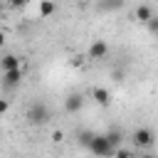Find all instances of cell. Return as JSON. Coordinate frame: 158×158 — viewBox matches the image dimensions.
I'll return each instance as SVG.
<instances>
[{
  "instance_id": "obj_1",
  "label": "cell",
  "mask_w": 158,
  "mask_h": 158,
  "mask_svg": "<svg viewBox=\"0 0 158 158\" xmlns=\"http://www.w3.org/2000/svg\"><path fill=\"white\" fill-rule=\"evenodd\" d=\"M27 121H30L32 126H44V123H49V121H52L49 106H47L44 101H35V104L27 109Z\"/></svg>"
},
{
  "instance_id": "obj_2",
  "label": "cell",
  "mask_w": 158,
  "mask_h": 158,
  "mask_svg": "<svg viewBox=\"0 0 158 158\" xmlns=\"http://www.w3.org/2000/svg\"><path fill=\"white\" fill-rule=\"evenodd\" d=\"M89 151H91L96 158H114V153H116L118 148H114V143L109 141L106 133H96L94 141H91V146H89Z\"/></svg>"
},
{
  "instance_id": "obj_3",
  "label": "cell",
  "mask_w": 158,
  "mask_h": 158,
  "mask_svg": "<svg viewBox=\"0 0 158 158\" xmlns=\"http://www.w3.org/2000/svg\"><path fill=\"white\" fill-rule=\"evenodd\" d=\"M133 143L138 146V148H151L153 146V141H156V133H153V128H148V126H141V128H136L133 131Z\"/></svg>"
},
{
  "instance_id": "obj_4",
  "label": "cell",
  "mask_w": 158,
  "mask_h": 158,
  "mask_svg": "<svg viewBox=\"0 0 158 158\" xmlns=\"http://www.w3.org/2000/svg\"><path fill=\"white\" fill-rule=\"evenodd\" d=\"M86 54H89V59H96V62H99V59H104V57L109 54V44H106L104 40H94V42L89 44V52H86Z\"/></svg>"
},
{
  "instance_id": "obj_5",
  "label": "cell",
  "mask_w": 158,
  "mask_h": 158,
  "mask_svg": "<svg viewBox=\"0 0 158 158\" xmlns=\"http://www.w3.org/2000/svg\"><path fill=\"white\" fill-rule=\"evenodd\" d=\"M20 81H22V67H20V69H7V72H2V86H5V89L17 86Z\"/></svg>"
},
{
  "instance_id": "obj_6",
  "label": "cell",
  "mask_w": 158,
  "mask_h": 158,
  "mask_svg": "<svg viewBox=\"0 0 158 158\" xmlns=\"http://www.w3.org/2000/svg\"><path fill=\"white\" fill-rule=\"evenodd\" d=\"M81 106H84V96L81 94H69L64 99V111L67 114H77V111H81Z\"/></svg>"
},
{
  "instance_id": "obj_7",
  "label": "cell",
  "mask_w": 158,
  "mask_h": 158,
  "mask_svg": "<svg viewBox=\"0 0 158 158\" xmlns=\"http://www.w3.org/2000/svg\"><path fill=\"white\" fill-rule=\"evenodd\" d=\"M91 96H94V101H96L99 106H109V104H111V91L104 89V86H96V89L91 91Z\"/></svg>"
},
{
  "instance_id": "obj_8",
  "label": "cell",
  "mask_w": 158,
  "mask_h": 158,
  "mask_svg": "<svg viewBox=\"0 0 158 158\" xmlns=\"http://www.w3.org/2000/svg\"><path fill=\"white\" fill-rule=\"evenodd\" d=\"M136 20L143 22V25H148V22L153 20V10H151L148 5H138V7H136Z\"/></svg>"
},
{
  "instance_id": "obj_9",
  "label": "cell",
  "mask_w": 158,
  "mask_h": 158,
  "mask_svg": "<svg viewBox=\"0 0 158 158\" xmlns=\"http://www.w3.org/2000/svg\"><path fill=\"white\" fill-rule=\"evenodd\" d=\"M0 64H2V72H7V69H20V57L5 54V57L0 59Z\"/></svg>"
},
{
  "instance_id": "obj_10",
  "label": "cell",
  "mask_w": 158,
  "mask_h": 158,
  "mask_svg": "<svg viewBox=\"0 0 158 158\" xmlns=\"http://www.w3.org/2000/svg\"><path fill=\"white\" fill-rule=\"evenodd\" d=\"M94 136H96L94 131H79V133H77V143H79V146H84V148H89V146H91V141H94Z\"/></svg>"
},
{
  "instance_id": "obj_11",
  "label": "cell",
  "mask_w": 158,
  "mask_h": 158,
  "mask_svg": "<svg viewBox=\"0 0 158 158\" xmlns=\"http://www.w3.org/2000/svg\"><path fill=\"white\" fill-rule=\"evenodd\" d=\"M54 2L52 0H40V17H49V15H54Z\"/></svg>"
},
{
  "instance_id": "obj_12",
  "label": "cell",
  "mask_w": 158,
  "mask_h": 158,
  "mask_svg": "<svg viewBox=\"0 0 158 158\" xmlns=\"http://www.w3.org/2000/svg\"><path fill=\"white\" fill-rule=\"evenodd\" d=\"M106 136H109V141L114 143V148H121V141H123V136H121V131H109Z\"/></svg>"
},
{
  "instance_id": "obj_13",
  "label": "cell",
  "mask_w": 158,
  "mask_h": 158,
  "mask_svg": "<svg viewBox=\"0 0 158 158\" xmlns=\"http://www.w3.org/2000/svg\"><path fill=\"white\" fill-rule=\"evenodd\" d=\"M121 5H123V0H104V2H101L104 10H118Z\"/></svg>"
},
{
  "instance_id": "obj_14",
  "label": "cell",
  "mask_w": 158,
  "mask_h": 158,
  "mask_svg": "<svg viewBox=\"0 0 158 158\" xmlns=\"http://www.w3.org/2000/svg\"><path fill=\"white\" fill-rule=\"evenodd\" d=\"M114 158H136V153L128 151V148H118V151L114 153Z\"/></svg>"
},
{
  "instance_id": "obj_15",
  "label": "cell",
  "mask_w": 158,
  "mask_h": 158,
  "mask_svg": "<svg viewBox=\"0 0 158 158\" xmlns=\"http://www.w3.org/2000/svg\"><path fill=\"white\" fill-rule=\"evenodd\" d=\"M148 30H151L153 35H158V17H156V15H153V20L148 22Z\"/></svg>"
},
{
  "instance_id": "obj_16",
  "label": "cell",
  "mask_w": 158,
  "mask_h": 158,
  "mask_svg": "<svg viewBox=\"0 0 158 158\" xmlns=\"http://www.w3.org/2000/svg\"><path fill=\"white\" fill-rule=\"evenodd\" d=\"M7 5H10V7H25L27 0H7Z\"/></svg>"
},
{
  "instance_id": "obj_17",
  "label": "cell",
  "mask_w": 158,
  "mask_h": 158,
  "mask_svg": "<svg viewBox=\"0 0 158 158\" xmlns=\"http://www.w3.org/2000/svg\"><path fill=\"white\" fill-rule=\"evenodd\" d=\"M62 138H64L62 131H54V133H52V141H54V143H62Z\"/></svg>"
},
{
  "instance_id": "obj_18",
  "label": "cell",
  "mask_w": 158,
  "mask_h": 158,
  "mask_svg": "<svg viewBox=\"0 0 158 158\" xmlns=\"http://www.w3.org/2000/svg\"><path fill=\"white\" fill-rule=\"evenodd\" d=\"M7 109H10V104L7 101H0V114H7Z\"/></svg>"
}]
</instances>
